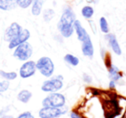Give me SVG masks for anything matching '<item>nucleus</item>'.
Segmentation results:
<instances>
[{
    "label": "nucleus",
    "mask_w": 126,
    "mask_h": 118,
    "mask_svg": "<svg viewBox=\"0 0 126 118\" xmlns=\"http://www.w3.org/2000/svg\"><path fill=\"white\" fill-rule=\"evenodd\" d=\"M70 117L71 118H82L81 117H80L78 114H76V112H71V114H70Z\"/></svg>",
    "instance_id": "25"
},
{
    "label": "nucleus",
    "mask_w": 126,
    "mask_h": 118,
    "mask_svg": "<svg viewBox=\"0 0 126 118\" xmlns=\"http://www.w3.org/2000/svg\"><path fill=\"white\" fill-rule=\"evenodd\" d=\"M63 87V81L61 77L52 78L49 80H47L43 83L41 90L47 92H55Z\"/></svg>",
    "instance_id": "5"
},
{
    "label": "nucleus",
    "mask_w": 126,
    "mask_h": 118,
    "mask_svg": "<svg viewBox=\"0 0 126 118\" xmlns=\"http://www.w3.org/2000/svg\"><path fill=\"white\" fill-rule=\"evenodd\" d=\"M30 37V32L28 29H22L21 31V33H19L17 36H16L12 40L10 41L9 44V48L10 49H14L16 46H18L19 45L26 42L27 40L29 39Z\"/></svg>",
    "instance_id": "7"
},
{
    "label": "nucleus",
    "mask_w": 126,
    "mask_h": 118,
    "mask_svg": "<svg viewBox=\"0 0 126 118\" xmlns=\"http://www.w3.org/2000/svg\"><path fill=\"white\" fill-rule=\"evenodd\" d=\"M65 104V98L63 94L53 92L47 97L42 102L44 107H54L61 108Z\"/></svg>",
    "instance_id": "2"
},
{
    "label": "nucleus",
    "mask_w": 126,
    "mask_h": 118,
    "mask_svg": "<svg viewBox=\"0 0 126 118\" xmlns=\"http://www.w3.org/2000/svg\"><path fill=\"white\" fill-rule=\"evenodd\" d=\"M54 11L53 10L51 9H48V10H46L43 13V17H44V20L46 22H50L51 19L54 17Z\"/></svg>",
    "instance_id": "20"
},
{
    "label": "nucleus",
    "mask_w": 126,
    "mask_h": 118,
    "mask_svg": "<svg viewBox=\"0 0 126 118\" xmlns=\"http://www.w3.org/2000/svg\"><path fill=\"white\" fill-rule=\"evenodd\" d=\"M9 87H10V83L9 81H2L0 82V93L3 92L6 90H8Z\"/></svg>",
    "instance_id": "23"
},
{
    "label": "nucleus",
    "mask_w": 126,
    "mask_h": 118,
    "mask_svg": "<svg viewBox=\"0 0 126 118\" xmlns=\"http://www.w3.org/2000/svg\"><path fill=\"white\" fill-rule=\"evenodd\" d=\"M22 30V27L19 25L16 22H13L10 25V27H7L6 31L3 35V39L5 41L10 42V40H12L16 36L19 34L21 33V31Z\"/></svg>",
    "instance_id": "9"
},
{
    "label": "nucleus",
    "mask_w": 126,
    "mask_h": 118,
    "mask_svg": "<svg viewBox=\"0 0 126 118\" xmlns=\"http://www.w3.org/2000/svg\"><path fill=\"white\" fill-rule=\"evenodd\" d=\"M106 38H107L110 45H111V49H112V51L114 52V53H116L117 55H121L122 51H121V48H120L119 45H118V40H117L116 37L113 34H108Z\"/></svg>",
    "instance_id": "12"
},
{
    "label": "nucleus",
    "mask_w": 126,
    "mask_h": 118,
    "mask_svg": "<svg viewBox=\"0 0 126 118\" xmlns=\"http://www.w3.org/2000/svg\"><path fill=\"white\" fill-rule=\"evenodd\" d=\"M32 97L31 92L28 91V90H22L17 95V98H18L19 101L22 102V103H28Z\"/></svg>",
    "instance_id": "15"
},
{
    "label": "nucleus",
    "mask_w": 126,
    "mask_h": 118,
    "mask_svg": "<svg viewBox=\"0 0 126 118\" xmlns=\"http://www.w3.org/2000/svg\"><path fill=\"white\" fill-rule=\"evenodd\" d=\"M17 118H34V117L30 112H24V113L20 115Z\"/></svg>",
    "instance_id": "24"
},
{
    "label": "nucleus",
    "mask_w": 126,
    "mask_h": 118,
    "mask_svg": "<svg viewBox=\"0 0 126 118\" xmlns=\"http://www.w3.org/2000/svg\"><path fill=\"white\" fill-rule=\"evenodd\" d=\"M63 114V111L60 108L54 107H44L39 112L40 118H56Z\"/></svg>",
    "instance_id": "6"
},
{
    "label": "nucleus",
    "mask_w": 126,
    "mask_h": 118,
    "mask_svg": "<svg viewBox=\"0 0 126 118\" xmlns=\"http://www.w3.org/2000/svg\"><path fill=\"white\" fill-rule=\"evenodd\" d=\"M16 4L18 6H20L22 9H26L32 4L33 0H16Z\"/></svg>",
    "instance_id": "22"
},
{
    "label": "nucleus",
    "mask_w": 126,
    "mask_h": 118,
    "mask_svg": "<svg viewBox=\"0 0 126 118\" xmlns=\"http://www.w3.org/2000/svg\"><path fill=\"white\" fill-rule=\"evenodd\" d=\"M84 80L85 81H87V82H91V78H90L88 75H84Z\"/></svg>",
    "instance_id": "26"
},
{
    "label": "nucleus",
    "mask_w": 126,
    "mask_h": 118,
    "mask_svg": "<svg viewBox=\"0 0 126 118\" xmlns=\"http://www.w3.org/2000/svg\"><path fill=\"white\" fill-rule=\"evenodd\" d=\"M110 87H111V88H114L115 87V82L113 81V80H111V83H110Z\"/></svg>",
    "instance_id": "27"
},
{
    "label": "nucleus",
    "mask_w": 126,
    "mask_h": 118,
    "mask_svg": "<svg viewBox=\"0 0 126 118\" xmlns=\"http://www.w3.org/2000/svg\"><path fill=\"white\" fill-rule=\"evenodd\" d=\"M81 50H82V53L87 57H92L94 55V46L92 44L91 39L89 36L86 38L84 41H82V46H81Z\"/></svg>",
    "instance_id": "10"
},
{
    "label": "nucleus",
    "mask_w": 126,
    "mask_h": 118,
    "mask_svg": "<svg viewBox=\"0 0 126 118\" xmlns=\"http://www.w3.org/2000/svg\"><path fill=\"white\" fill-rule=\"evenodd\" d=\"M100 29L103 33H107L109 32V27H108V23L106 22V18L105 17H101L100 19Z\"/></svg>",
    "instance_id": "21"
},
{
    "label": "nucleus",
    "mask_w": 126,
    "mask_h": 118,
    "mask_svg": "<svg viewBox=\"0 0 126 118\" xmlns=\"http://www.w3.org/2000/svg\"><path fill=\"white\" fill-rule=\"evenodd\" d=\"M16 0H0V10H11L16 7Z\"/></svg>",
    "instance_id": "13"
},
{
    "label": "nucleus",
    "mask_w": 126,
    "mask_h": 118,
    "mask_svg": "<svg viewBox=\"0 0 126 118\" xmlns=\"http://www.w3.org/2000/svg\"><path fill=\"white\" fill-rule=\"evenodd\" d=\"M44 1L42 0H33V5H32V14L33 15H39L41 13L42 6H43Z\"/></svg>",
    "instance_id": "14"
},
{
    "label": "nucleus",
    "mask_w": 126,
    "mask_h": 118,
    "mask_svg": "<svg viewBox=\"0 0 126 118\" xmlns=\"http://www.w3.org/2000/svg\"><path fill=\"white\" fill-rule=\"evenodd\" d=\"M76 21V15L70 8H65L63 12L60 21L58 24V30L61 34L65 38H69L73 34L74 22Z\"/></svg>",
    "instance_id": "1"
},
{
    "label": "nucleus",
    "mask_w": 126,
    "mask_h": 118,
    "mask_svg": "<svg viewBox=\"0 0 126 118\" xmlns=\"http://www.w3.org/2000/svg\"><path fill=\"white\" fill-rule=\"evenodd\" d=\"M36 71V64L33 61L26 62L20 68V75L22 78L26 79L34 75Z\"/></svg>",
    "instance_id": "8"
},
{
    "label": "nucleus",
    "mask_w": 126,
    "mask_h": 118,
    "mask_svg": "<svg viewBox=\"0 0 126 118\" xmlns=\"http://www.w3.org/2000/svg\"><path fill=\"white\" fill-rule=\"evenodd\" d=\"M74 29L76 30V34H77V38L80 41H84L86 39V38L89 35L88 34V33L86 32V30L82 27L81 24L80 23L79 21H75L74 22Z\"/></svg>",
    "instance_id": "11"
},
{
    "label": "nucleus",
    "mask_w": 126,
    "mask_h": 118,
    "mask_svg": "<svg viewBox=\"0 0 126 118\" xmlns=\"http://www.w3.org/2000/svg\"><path fill=\"white\" fill-rule=\"evenodd\" d=\"M109 75L113 81H116L121 78V73L116 66H111L109 68Z\"/></svg>",
    "instance_id": "16"
},
{
    "label": "nucleus",
    "mask_w": 126,
    "mask_h": 118,
    "mask_svg": "<svg viewBox=\"0 0 126 118\" xmlns=\"http://www.w3.org/2000/svg\"><path fill=\"white\" fill-rule=\"evenodd\" d=\"M64 60L68 63L71 64L72 66H76V65H78V63H79V59L76 57H75V56L71 55V54H67L64 57Z\"/></svg>",
    "instance_id": "18"
},
{
    "label": "nucleus",
    "mask_w": 126,
    "mask_h": 118,
    "mask_svg": "<svg viewBox=\"0 0 126 118\" xmlns=\"http://www.w3.org/2000/svg\"><path fill=\"white\" fill-rule=\"evenodd\" d=\"M32 53H33V48L31 45L28 42H24L16 47L13 55L20 61H26L31 57Z\"/></svg>",
    "instance_id": "4"
},
{
    "label": "nucleus",
    "mask_w": 126,
    "mask_h": 118,
    "mask_svg": "<svg viewBox=\"0 0 126 118\" xmlns=\"http://www.w3.org/2000/svg\"><path fill=\"white\" fill-rule=\"evenodd\" d=\"M0 75L3 79L7 80H15L17 76V74L16 72H5L3 70H0Z\"/></svg>",
    "instance_id": "17"
},
{
    "label": "nucleus",
    "mask_w": 126,
    "mask_h": 118,
    "mask_svg": "<svg viewBox=\"0 0 126 118\" xmlns=\"http://www.w3.org/2000/svg\"><path fill=\"white\" fill-rule=\"evenodd\" d=\"M36 68L41 75L46 77H50L54 71V64L51 58L47 57H43L38 60L36 63Z\"/></svg>",
    "instance_id": "3"
},
{
    "label": "nucleus",
    "mask_w": 126,
    "mask_h": 118,
    "mask_svg": "<svg viewBox=\"0 0 126 118\" xmlns=\"http://www.w3.org/2000/svg\"><path fill=\"white\" fill-rule=\"evenodd\" d=\"M81 14L85 18H90L93 16L94 15V9L91 6H85L83 7L82 10H81Z\"/></svg>",
    "instance_id": "19"
}]
</instances>
